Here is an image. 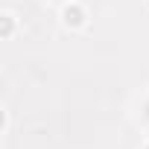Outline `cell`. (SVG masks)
I'll return each instance as SVG.
<instances>
[{
    "mask_svg": "<svg viewBox=\"0 0 149 149\" xmlns=\"http://www.w3.org/2000/svg\"><path fill=\"white\" fill-rule=\"evenodd\" d=\"M58 24L64 32H82L91 24V12L82 0H64L58 3Z\"/></svg>",
    "mask_w": 149,
    "mask_h": 149,
    "instance_id": "1",
    "label": "cell"
},
{
    "mask_svg": "<svg viewBox=\"0 0 149 149\" xmlns=\"http://www.w3.org/2000/svg\"><path fill=\"white\" fill-rule=\"evenodd\" d=\"M21 32V18L15 9H0V38L3 41H15Z\"/></svg>",
    "mask_w": 149,
    "mask_h": 149,
    "instance_id": "2",
    "label": "cell"
},
{
    "mask_svg": "<svg viewBox=\"0 0 149 149\" xmlns=\"http://www.w3.org/2000/svg\"><path fill=\"white\" fill-rule=\"evenodd\" d=\"M132 117H134V123H137L143 132H149V88L134 97V102H132Z\"/></svg>",
    "mask_w": 149,
    "mask_h": 149,
    "instance_id": "3",
    "label": "cell"
},
{
    "mask_svg": "<svg viewBox=\"0 0 149 149\" xmlns=\"http://www.w3.org/2000/svg\"><path fill=\"white\" fill-rule=\"evenodd\" d=\"M9 129H12V111L3 105V108H0V134L6 137V134H9Z\"/></svg>",
    "mask_w": 149,
    "mask_h": 149,
    "instance_id": "4",
    "label": "cell"
},
{
    "mask_svg": "<svg viewBox=\"0 0 149 149\" xmlns=\"http://www.w3.org/2000/svg\"><path fill=\"white\" fill-rule=\"evenodd\" d=\"M140 149H149V132H146V137H143V143H140Z\"/></svg>",
    "mask_w": 149,
    "mask_h": 149,
    "instance_id": "5",
    "label": "cell"
},
{
    "mask_svg": "<svg viewBox=\"0 0 149 149\" xmlns=\"http://www.w3.org/2000/svg\"><path fill=\"white\" fill-rule=\"evenodd\" d=\"M44 3H64V0H44Z\"/></svg>",
    "mask_w": 149,
    "mask_h": 149,
    "instance_id": "6",
    "label": "cell"
}]
</instances>
